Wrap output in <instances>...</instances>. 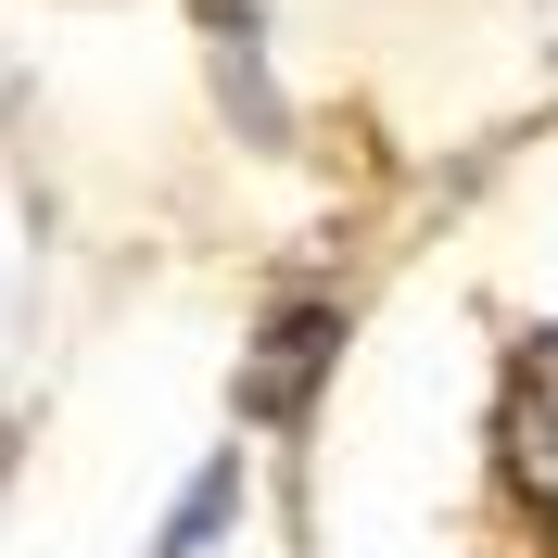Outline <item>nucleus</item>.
Wrapping results in <instances>:
<instances>
[{"label": "nucleus", "instance_id": "obj_1", "mask_svg": "<svg viewBox=\"0 0 558 558\" xmlns=\"http://www.w3.org/2000/svg\"><path fill=\"white\" fill-rule=\"evenodd\" d=\"M495 470L533 521H558V330H533L508 355V393H495Z\"/></svg>", "mask_w": 558, "mask_h": 558}, {"label": "nucleus", "instance_id": "obj_2", "mask_svg": "<svg viewBox=\"0 0 558 558\" xmlns=\"http://www.w3.org/2000/svg\"><path fill=\"white\" fill-rule=\"evenodd\" d=\"M216 521H229V470H204V483H191V508L166 521V558H191V546H204Z\"/></svg>", "mask_w": 558, "mask_h": 558}]
</instances>
